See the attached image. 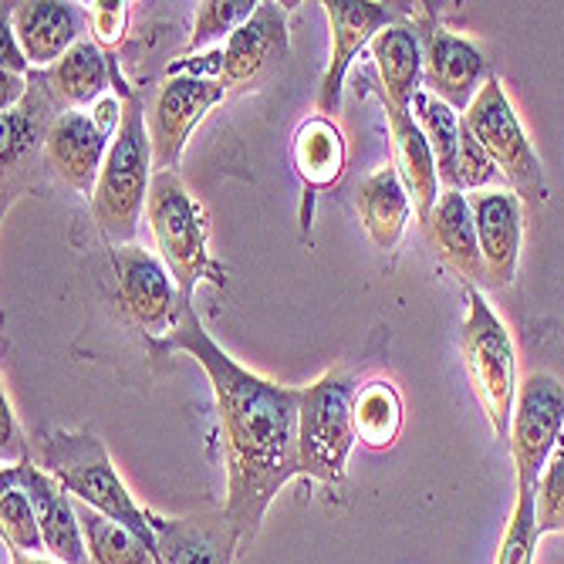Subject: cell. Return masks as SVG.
<instances>
[{"label": "cell", "mask_w": 564, "mask_h": 564, "mask_svg": "<svg viewBox=\"0 0 564 564\" xmlns=\"http://www.w3.org/2000/svg\"><path fill=\"white\" fill-rule=\"evenodd\" d=\"M152 355L186 351L207 372L220 416V443L227 467L224 514L240 531V541H253L264 524L271 500L288 480L301 477L297 464V413L301 389L278 386L243 369L203 328L193 304H180V322L170 338L149 341Z\"/></svg>", "instance_id": "1"}, {"label": "cell", "mask_w": 564, "mask_h": 564, "mask_svg": "<svg viewBox=\"0 0 564 564\" xmlns=\"http://www.w3.org/2000/svg\"><path fill=\"white\" fill-rule=\"evenodd\" d=\"M41 464L78 503L126 524L156 557V531H152L149 510L135 503L98 436L68 430L51 433L41 446Z\"/></svg>", "instance_id": "2"}, {"label": "cell", "mask_w": 564, "mask_h": 564, "mask_svg": "<svg viewBox=\"0 0 564 564\" xmlns=\"http://www.w3.org/2000/svg\"><path fill=\"white\" fill-rule=\"evenodd\" d=\"M145 224L152 240H156L163 264L170 268L180 288V304H193V291L199 281H214L217 288L227 284L224 271L217 268L210 253L207 210H203V203L183 186L176 173L152 176Z\"/></svg>", "instance_id": "3"}, {"label": "cell", "mask_w": 564, "mask_h": 564, "mask_svg": "<svg viewBox=\"0 0 564 564\" xmlns=\"http://www.w3.org/2000/svg\"><path fill=\"white\" fill-rule=\"evenodd\" d=\"M152 176H156V163H152L149 122H145L142 106L129 95L122 126L109 149V160L101 166V176L88 199L98 230L106 234L112 247L132 243L139 220L145 214V203H149Z\"/></svg>", "instance_id": "4"}, {"label": "cell", "mask_w": 564, "mask_h": 564, "mask_svg": "<svg viewBox=\"0 0 564 564\" xmlns=\"http://www.w3.org/2000/svg\"><path fill=\"white\" fill-rule=\"evenodd\" d=\"M470 312L464 322V366L470 389L487 413L497 440H510L518 405V348L480 288H467Z\"/></svg>", "instance_id": "5"}, {"label": "cell", "mask_w": 564, "mask_h": 564, "mask_svg": "<svg viewBox=\"0 0 564 564\" xmlns=\"http://www.w3.org/2000/svg\"><path fill=\"white\" fill-rule=\"evenodd\" d=\"M355 386L345 372H325L301 389L297 413V464L301 477L322 484H341L355 433Z\"/></svg>", "instance_id": "6"}, {"label": "cell", "mask_w": 564, "mask_h": 564, "mask_svg": "<svg viewBox=\"0 0 564 564\" xmlns=\"http://www.w3.org/2000/svg\"><path fill=\"white\" fill-rule=\"evenodd\" d=\"M464 122L470 126V132L477 135V142L484 145V152L494 160L510 189L518 196L547 199L544 166L497 75L484 82L474 106L464 112Z\"/></svg>", "instance_id": "7"}, {"label": "cell", "mask_w": 564, "mask_h": 564, "mask_svg": "<svg viewBox=\"0 0 564 564\" xmlns=\"http://www.w3.org/2000/svg\"><path fill=\"white\" fill-rule=\"evenodd\" d=\"M122 112H126V101L106 95L101 101H95L91 109L62 112L51 122V132L44 142V163L88 199L95 193L101 166L109 160L112 139L122 126Z\"/></svg>", "instance_id": "8"}, {"label": "cell", "mask_w": 564, "mask_h": 564, "mask_svg": "<svg viewBox=\"0 0 564 564\" xmlns=\"http://www.w3.org/2000/svg\"><path fill=\"white\" fill-rule=\"evenodd\" d=\"M564 433V386L547 372H531L521 382L514 420H510V456L518 467V490H538V480Z\"/></svg>", "instance_id": "9"}, {"label": "cell", "mask_w": 564, "mask_h": 564, "mask_svg": "<svg viewBox=\"0 0 564 564\" xmlns=\"http://www.w3.org/2000/svg\"><path fill=\"white\" fill-rule=\"evenodd\" d=\"M112 271L122 312L149 335V341L170 338L180 322V288L160 253L139 243L112 247Z\"/></svg>", "instance_id": "10"}, {"label": "cell", "mask_w": 564, "mask_h": 564, "mask_svg": "<svg viewBox=\"0 0 564 564\" xmlns=\"http://www.w3.org/2000/svg\"><path fill=\"white\" fill-rule=\"evenodd\" d=\"M227 88L220 78H196V75H170L152 101L145 116L152 139V163L156 173H176L183 149L193 129L207 119V112L224 101Z\"/></svg>", "instance_id": "11"}, {"label": "cell", "mask_w": 564, "mask_h": 564, "mask_svg": "<svg viewBox=\"0 0 564 564\" xmlns=\"http://www.w3.org/2000/svg\"><path fill=\"white\" fill-rule=\"evenodd\" d=\"M420 41H423V82L426 88L443 98L453 112H467L474 106L477 91L484 88V55L480 47L467 37H459L426 18L420 24Z\"/></svg>", "instance_id": "12"}, {"label": "cell", "mask_w": 564, "mask_h": 564, "mask_svg": "<svg viewBox=\"0 0 564 564\" xmlns=\"http://www.w3.org/2000/svg\"><path fill=\"white\" fill-rule=\"evenodd\" d=\"M322 8L332 24V62H328V72L318 88V109L325 119H332L338 112L348 65L355 62V55H362V51L376 41L379 31L392 28L399 18H395V11L372 4V0H325Z\"/></svg>", "instance_id": "13"}, {"label": "cell", "mask_w": 564, "mask_h": 564, "mask_svg": "<svg viewBox=\"0 0 564 564\" xmlns=\"http://www.w3.org/2000/svg\"><path fill=\"white\" fill-rule=\"evenodd\" d=\"M4 480L18 484L31 497L41 534H44V547L51 557L62 564H88V547H85L82 521L75 510V497L58 480L44 467H34L31 459L21 467H4Z\"/></svg>", "instance_id": "14"}, {"label": "cell", "mask_w": 564, "mask_h": 564, "mask_svg": "<svg viewBox=\"0 0 564 564\" xmlns=\"http://www.w3.org/2000/svg\"><path fill=\"white\" fill-rule=\"evenodd\" d=\"M291 51L288 37V11L271 0H261L258 11L247 24H240L227 44H224V88L227 91H243L253 82H261V75L284 62Z\"/></svg>", "instance_id": "15"}, {"label": "cell", "mask_w": 564, "mask_h": 564, "mask_svg": "<svg viewBox=\"0 0 564 564\" xmlns=\"http://www.w3.org/2000/svg\"><path fill=\"white\" fill-rule=\"evenodd\" d=\"M470 210L477 220V240L484 274L494 288H507L521 268L524 210L514 189H480L470 193Z\"/></svg>", "instance_id": "16"}, {"label": "cell", "mask_w": 564, "mask_h": 564, "mask_svg": "<svg viewBox=\"0 0 564 564\" xmlns=\"http://www.w3.org/2000/svg\"><path fill=\"white\" fill-rule=\"evenodd\" d=\"M156 531V564H234L240 551V531L224 510L193 518H160L149 510Z\"/></svg>", "instance_id": "17"}, {"label": "cell", "mask_w": 564, "mask_h": 564, "mask_svg": "<svg viewBox=\"0 0 564 564\" xmlns=\"http://www.w3.org/2000/svg\"><path fill=\"white\" fill-rule=\"evenodd\" d=\"M386 106V119H389V135H392V166L399 170L409 196H413V210L420 217V224L426 227L436 203H440V170H436V156L416 122V116H409L405 109H395L389 101Z\"/></svg>", "instance_id": "18"}, {"label": "cell", "mask_w": 564, "mask_h": 564, "mask_svg": "<svg viewBox=\"0 0 564 564\" xmlns=\"http://www.w3.org/2000/svg\"><path fill=\"white\" fill-rule=\"evenodd\" d=\"M11 28H14L18 44L34 72L55 68L82 41L75 8L58 4V0H37V4L28 0V4H18L11 14Z\"/></svg>", "instance_id": "19"}, {"label": "cell", "mask_w": 564, "mask_h": 564, "mask_svg": "<svg viewBox=\"0 0 564 564\" xmlns=\"http://www.w3.org/2000/svg\"><path fill=\"white\" fill-rule=\"evenodd\" d=\"M426 234L440 258L464 278L467 288H477L487 281L484 258H480V240H477V220L470 210V196L459 189H443L436 210L426 224Z\"/></svg>", "instance_id": "20"}, {"label": "cell", "mask_w": 564, "mask_h": 564, "mask_svg": "<svg viewBox=\"0 0 564 564\" xmlns=\"http://www.w3.org/2000/svg\"><path fill=\"white\" fill-rule=\"evenodd\" d=\"M372 47V62L379 72V95L382 101L395 109H405L416 101V95L423 91V41H420V28L409 21H395L392 28L379 31Z\"/></svg>", "instance_id": "21"}, {"label": "cell", "mask_w": 564, "mask_h": 564, "mask_svg": "<svg viewBox=\"0 0 564 564\" xmlns=\"http://www.w3.org/2000/svg\"><path fill=\"white\" fill-rule=\"evenodd\" d=\"M109 78H116V68L101 55V47L95 41H78L55 68L41 72V82L51 101L58 106V112L91 109L95 101L106 98Z\"/></svg>", "instance_id": "22"}, {"label": "cell", "mask_w": 564, "mask_h": 564, "mask_svg": "<svg viewBox=\"0 0 564 564\" xmlns=\"http://www.w3.org/2000/svg\"><path fill=\"white\" fill-rule=\"evenodd\" d=\"M62 112L51 101L41 75H34L28 82V95L18 101L11 112H4V149H0V163H4V193L14 186V176L21 173V163L31 160V152H44L51 122H55Z\"/></svg>", "instance_id": "23"}, {"label": "cell", "mask_w": 564, "mask_h": 564, "mask_svg": "<svg viewBox=\"0 0 564 564\" xmlns=\"http://www.w3.org/2000/svg\"><path fill=\"white\" fill-rule=\"evenodd\" d=\"M358 217L366 234L379 250H395L409 217H413V196H409L395 166H382L358 186Z\"/></svg>", "instance_id": "24"}, {"label": "cell", "mask_w": 564, "mask_h": 564, "mask_svg": "<svg viewBox=\"0 0 564 564\" xmlns=\"http://www.w3.org/2000/svg\"><path fill=\"white\" fill-rule=\"evenodd\" d=\"M294 166H297V176L315 189L338 183V176L345 170V139H341L335 119L315 116L304 126H297Z\"/></svg>", "instance_id": "25"}, {"label": "cell", "mask_w": 564, "mask_h": 564, "mask_svg": "<svg viewBox=\"0 0 564 564\" xmlns=\"http://www.w3.org/2000/svg\"><path fill=\"white\" fill-rule=\"evenodd\" d=\"M85 547H88V564H156L152 551L119 521L98 514V510L85 507L75 500Z\"/></svg>", "instance_id": "26"}, {"label": "cell", "mask_w": 564, "mask_h": 564, "mask_svg": "<svg viewBox=\"0 0 564 564\" xmlns=\"http://www.w3.org/2000/svg\"><path fill=\"white\" fill-rule=\"evenodd\" d=\"M351 413H355L358 440L372 449L392 446L399 430H402V399L392 389V382H386V379H376V382L358 389Z\"/></svg>", "instance_id": "27"}, {"label": "cell", "mask_w": 564, "mask_h": 564, "mask_svg": "<svg viewBox=\"0 0 564 564\" xmlns=\"http://www.w3.org/2000/svg\"><path fill=\"white\" fill-rule=\"evenodd\" d=\"M413 109H416V122L433 149V156H436L440 180L446 183V189H459L456 163H459V119L464 116H456L433 91H420Z\"/></svg>", "instance_id": "28"}, {"label": "cell", "mask_w": 564, "mask_h": 564, "mask_svg": "<svg viewBox=\"0 0 564 564\" xmlns=\"http://www.w3.org/2000/svg\"><path fill=\"white\" fill-rule=\"evenodd\" d=\"M0 534H4L11 551H21V554L47 551L31 497L11 480H4V494H0Z\"/></svg>", "instance_id": "29"}, {"label": "cell", "mask_w": 564, "mask_h": 564, "mask_svg": "<svg viewBox=\"0 0 564 564\" xmlns=\"http://www.w3.org/2000/svg\"><path fill=\"white\" fill-rule=\"evenodd\" d=\"M538 538L541 534H538V514H534V490H518L514 514L507 521L494 564H534Z\"/></svg>", "instance_id": "30"}, {"label": "cell", "mask_w": 564, "mask_h": 564, "mask_svg": "<svg viewBox=\"0 0 564 564\" xmlns=\"http://www.w3.org/2000/svg\"><path fill=\"white\" fill-rule=\"evenodd\" d=\"M253 11H258L253 0H207V4H199L193 37H189V55L224 34L230 37L240 24H247L253 18Z\"/></svg>", "instance_id": "31"}, {"label": "cell", "mask_w": 564, "mask_h": 564, "mask_svg": "<svg viewBox=\"0 0 564 564\" xmlns=\"http://www.w3.org/2000/svg\"><path fill=\"white\" fill-rule=\"evenodd\" d=\"M534 514H538V534H557L564 531V433L547 459V467L534 490Z\"/></svg>", "instance_id": "32"}, {"label": "cell", "mask_w": 564, "mask_h": 564, "mask_svg": "<svg viewBox=\"0 0 564 564\" xmlns=\"http://www.w3.org/2000/svg\"><path fill=\"white\" fill-rule=\"evenodd\" d=\"M456 176H459V193L470 189H490L494 183H503L500 170L494 166V160L484 152V145L477 142V135L470 132V126L459 119V163H456Z\"/></svg>", "instance_id": "33"}, {"label": "cell", "mask_w": 564, "mask_h": 564, "mask_svg": "<svg viewBox=\"0 0 564 564\" xmlns=\"http://www.w3.org/2000/svg\"><path fill=\"white\" fill-rule=\"evenodd\" d=\"M88 24L98 47H116L129 28V4L126 0H98V4L88 8Z\"/></svg>", "instance_id": "34"}, {"label": "cell", "mask_w": 564, "mask_h": 564, "mask_svg": "<svg viewBox=\"0 0 564 564\" xmlns=\"http://www.w3.org/2000/svg\"><path fill=\"white\" fill-rule=\"evenodd\" d=\"M0 459H4V467H21L31 459L8 392H4V399H0Z\"/></svg>", "instance_id": "35"}, {"label": "cell", "mask_w": 564, "mask_h": 564, "mask_svg": "<svg viewBox=\"0 0 564 564\" xmlns=\"http://www.w3.org/2000/svg\"><path fill=\"white\" fill-rule=\"evenodd\" d=\"M0 34H4V37H0V51H4V72H8V75H18V78H28L31 65H28L24 51H21V44H18V34H14L8 14H4V24H0Z\"/></svg>", "instance_id": "36"}, {"label": "cell", "mask_w": 564, "mask_h": 564, "mask_svg": "<svg viewBox=\"0 0 564 564\" xmlns=\"http://www.w3.org/2000/svg\"><path fill=\"white\" fill-rule=\"evenodd\" d=\"M14 564H62L55 557H41V554H21V551H11Z\"/></svg>", "instance_id": "37"}]
</instances>
